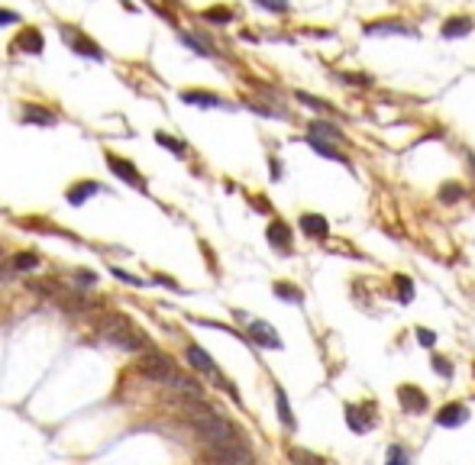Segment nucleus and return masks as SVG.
Returning <instances> with one entry per match:
<instances>
[{
  "instance_id": "nucleus-1",
  "label": "nucleus",
  "mask_w": 475,
  "mask_h": 465,
  "mask_svg": "<svg viewBox=\"0 0 475 465\" xmlns=\"http://www.w3.org/2000/svg\"><path fill=\"white\" fill-rule=\"evenodd\" d=\"M184 413H188L191 426H194V433L201 436L207 446H233V443H243V433L233 426L226 417H220L217 411H211V407H201L198 401H191L188 398V407H184Z\"/></svg>"
},
{
  "instance_id": "nucleus-2",
  "label": "nucleus",
  "mask_w": 475,
  "mask_h": 465,
  "mask_svg": "<svg viewBox=\"0 0 475 465\" xmlns=\"http://www.w3.org/2000/svg\"><path fill=\"white\" fill-rule=\"evenodd\" d=\"M101 333H104L107 343L127 349V352H146L149 349V339L142 336V329H136L127 317H116V314H110V317L101 323Z\"/></svg>"
},
{
  "instance_id": "nucleus-3",
  "label": "nucleus",
  "mask_w": 475,
  "mask_h": 465,
  "mask_svg": "<svg viewBox=\"0 0 475 465\" xmlns=\"http://www.w3.org/2000/svg\"><path fill=\"white\" fill-rule=\"evenodd\" d=\"M207 462L211 465H255L253 453L246 443H233V446H207Z\"/></svg>"
},
{
  "instance_id": "nucleus-4",
  "label": "nucleus",
  "mask_w": 475,
  "mask_h": 465,
  "mask_svg": "<svg viewBox=\"0 0 475 465\" xmlns=\"http://www.w3.org/2000/svg\"><path fill=\"white\" fill-rule=\"evenodd\" d=\"M107 165H110V171H114L123 184H129V188H136V191H146V181H142V175H139V169L133 162L120 159L116 152H107Z\"/></svg>"
},
{
  "instance_id": "nucleus-5",
  "label": "nucleus",
  "mask_w": 475,
  "mask_h": 465,
  "mask_svg": "<svg viewBox=\"0 0 475 465\" xmlns=\"http://www.w3.org/2000/svg\"><path fill=\"white\" fill-rule=\"evenodd\" d=\"M249 339L259 343L265 349H282V339H278V329L272 323H265V320H253L249 323Z\"/></svg>"
},
{
  "instance_id": "nucleus-6",
  "label": "nucleus",
  "mask_w": 475,
  "mask_h": 465,
  "mask_svg": "<svg viewBox=\"0 0 475 465\" xmlns=\"http://www.w3.org/2000/svg\"><path fill=\"white\" fill-rule=\"evenodd\" d=\"M398 401H401L404 413H423L427 411V394H423L417 385H404V388H398Z\"/></svg>"
},
{
  "instance_id": "nucleus-7",
  "label": "nucleus",
  "mask_w": 475,
  "mask_h": 465,
  "mask_svg": "<svg viewBox=\"0 0 475 465\" xmlns=\"http://www.w3.org/2000/svg\"><path fill=\"white\" fill-rule=\"evenodd\" d=\"M184 359H188V365L194 371H201V375H217V362L211 359V352H204L201 346H194L191 343L188 349H184Z\"/></svg>"
},
{
  "instance_id": "nucleus-8",
  "label": "nucleus",
  "mask_w": 475,
  "mask_h": 465,
  "mask_svg": "<svg viewBox=\"0 0 475 465\" xmlns=\"http://www.w3.org/2000/svg\"><path fill=\"white\" fill-rule=\"evenodd\" d=\"M97 191H101V184H97V181H78V184H72V188L65 191V197H68V204H72V207H81V204H87L91 197H94Z\"/></svg>"
},
{
  "instance_id": "nucleus-9",
  "label": "nucleus",
  "mask_w": 475,
  "mask_h": 465,
  "mask_svg": "<svg viewBox=\"0 0 475 465\" xmlns=\"http://www.w3.org/2000/svg\"><path fill=\"white\" fill-rule=\"evenodd\" d=\"M346 423L356 433H369L372 423H375V413H369V407H346Z\"/></svg>"
},
{
  "instance_id": "nucleus-10",
  "label": "nucleus",
  "mask_w": 475,
  "mask_h": 465,
  "mask_svg": "<svg viewBox=\"0 0 475 465\" xmlns=\"http://www.w3.org/2000/svg\"><path fill=\"white\" fill-rule=\"evenodd\" d=\"M23 120H26V123H36V127H55V123H59V116H55L52 110L39 107V104L23 107Z\"/></svg>"
},
{
  "instance_id": "nucleus-11",
  "label": "nucleus",
  "mask_w": 475,
  "mask_h": 465,
  "mask_svg": "<svg viewBox=\"0 0 475 465\" xmlns=\"http://www.w3.org/2000/svg\"><path fill=\"white\" fill-rule=\"evenodd\" d=\"M465 420H469V407L465 404H446L443 411L436 413V423L440 426H459Z\"/></svg>"
},
{
  "instance_id": "nucleus-12",
  "label": "nucleus",
  "mask_w": 475,
  "mask_h": 465,
  "mask_svg": "<svg viewBox=\"0 0 475 465\" xmlns=\"http://www.w3.org/2000/svg\"><path fill=\"white\" fill-rule=\"evenodd\" d=\"M17 49H23V52H30V55H43L45 49V39H43V32L39 30H23L20 32V39H17Z\"/></svg>"
},
{
  "instance_id": "nucleus-13",
  "label": "nucleus",
  "mask_w": 475,
  "mask_h": 465,
  "mask_svg": "<svg viewBox=\"0 0 475 465\" xmlns=\"http://www.w3.org/2000/svg\"><path fill=\"white\" fill-rule=\"evenodd\" d=\"M301 230H304L307 236H314V239H324L330 232V223H327V217H320V213H304V217H301Z\"/></svg>"
},
{
  "instance_id": "nucleus-14",
  "label": "nucleus",
  "mask_w": 475,
  "mask_h": 465,
  "mask_svg": "<svg viewBox=\"0 0 475 465\" xmlns=\"http://www.w3.org/2000/svg\"><path fill=\"white\" fill-rule=\"evenodd\" d=\"M268 243L278 249V252H291V230H288L282 220H275L268 226Z\"/></svg>"
},
{
  "instance_id": "nucleus-15",
  "label": "nucleus",
  "mask_w": 475,
  "mask_h": 465,
  "mask_svg": "<svg viewBox=\"0 0 475 465\" xmlns=\"http://www.w3.org/2000/svg\"><path fill=\"white\" fill-rule=\"evenodd\" d=\"M72 45H74V52H78V55H87V58H94V62H101V58H104L101 45L91 43L87 36H72Z\"/></svg>"
},
{
  "instance_id": "nucleus-16",
  "label": "nucleus",
  "mask_w": 475,
  "mask_h": 465,
  "mask_svg": "<svg viewBox=\"0 0 475 465\" xmlns=\"http://www.w3.org/2000/svg\"><path fill=\"white\" fill-rule=\"evenodd\" d=\"M181 100L194 107H220V97L207 94V91H181Z\"/></svg>"
},
{
  "instance_id": "nucleus-17",
  "label": "nucleus",
  "mask_w": 475,
  "mask_h": 465,
  "mask_svg": "<svg viewBox=\"0 0 475 465\" xmlns=\"http://www.w3.org/2000/svg\"><path fill=\"white\" fill-rule=\"evenodd\" d=\"M275 401H278V420L285 423L288 430H295V413H291V404H288V394L282 388H275Z\"/></svg>"
},
{
  "instance_id": "nucleus-18",
  "label": "nucleus",
  "mask_w": 475,
  "mask_h": 465,
  "mask_svg": "<svg viewBox=\"0 0 475 465\" xmlns=\"http://www.w3.org/2000/svg\"><path fill=\"white\" fill-rule=\"evenodd\" d=\"M469 30H472V20L469 17H453V20H446L443 36L446 39H456V36H465Z\"/></svg>"
},
{
  "instance_id": "nucleus-19",
  "label": "nucleus",
  "mask_w": 475,
  "mask_h": 465,
  "mask_svg": "<svg viewBox=\"0 0 475 465\" xmlns=\"http://www.w3.org/2000/svg\"><path fill=\"white\" fill-rule=\"evenodd\" d=\"M465 197V188L463 184H456V181H443L440 184V204H456Z\"/></svg>"
},
{
  "instance_id": "nucleus-20",
  "label": "nucleus",
  "mask_w": 475,
  "mask_h": 465,
  "mask_svg": "<svg viewBox=\"0 0 475 465\" xmlns=\"http://www.w3.org/2000/svg\"><path fill=\"white\" fill-rule=\"evenodd\" d=\"M307 142H310V146H314L317 152H320V155H324V159H333V162H346V155H339L337 149L330 146V142H324V139H320V136H307Z\"/></svg>"
},
{
  "instance_id": "nucleus-21",
  "label": "nucleus",
  "mask_w": 475,
  "mask_h": 465,
  "mask_svg": "<svg viewBox=\"0 0 475 465\" xmlns=\"http://www.w3.org/2000/svg\"><path fill=\"white\" fill-rule=\"evenodd\" d=\"M275 297H282V301H291V304H301V301H304V294H301L297 288H291L288 281H278V285H275Z\"/></svg>"
},
{
  "instance_id": "nucleus-22",
  "label": "nucleus",
  "mask_w": 475,
  "mask_h": 465,
  "mask_svg": "<svg viewBox=\"0 0 475 465\" xmlns=\"http://www.w3.org/2000/svg\"><path fill=\"white\" fill-rule=\"evenodd\" d=\"M307 136H327V139H343V133H339L337 127H333V123H310V133H307Z\"/></svg>"
},
{
  "instance_id": "nucleus-23",
  "label": "nucleus",
  "mask_w": 475,
  "mask_h": 465,
  "mask_svg": "<svg viewBox=\"0 0 475 465\" xmlns=\"http://www.w3.org/2000/svg\"><path fill=\"white\" fill-rule=\"evenodd\" d=\"M156 142H158V146H165L169 152H175V155H184V152H188V146L178 142V139H171L169 133H156Z\"/></svg>"
},
{
  "instance_id": "nucleus-24",
  "label": "nucleus",
  "mask_w": 475,
  "mask_h": 465,
  "mask_svg": "<svg viewBox=\"0 0 475 465\" xmlns=\"http://www.w3.org/2000/svg\"><path fill=\"white\" fill-rule=\"evenodd\" d=\"M291 462H295V465H327L320 455L307 453V449H291Z\"/></svg>"
},
{
  "instance_id": "nucleus-25",
  "label": "nucleus",
  "mask_w": 475,
  "mask_h": 465,
  "mask_svg": "<svg viewBox=\"0 0 475 465\" xmlns=\"http://www.w3.org/2000/svg\"><path fill=\"white\" fill-rule=\"evenodd\" d=\"M36 265H39L36 252H20V255H13V268H17V272H30V268H36Z\"/></svg>"
},
{
  "instance_id": "nucleus-26",
  "label": "nucleus",
  "mask_w": 475,
  "mask_h": 465,
  "mask_svg": "<svg viewBox=\"0 0 475 465\" xmlns=\"http://www.w3.org/2000/svg\"><path fill=\"white\" fill-rule=\"evenodd\" d=\"M385 465H411V455H408V449H404V446H391Z\"/></svg>"
},
{
  "instance_id": "nucleus-27",
  "label": "nucleus",
  "mask_w": 475,
  "mask_h": 465,
  "mask_svg": "<svg viewBox=\"0 0 475 465\" xmlns=\"http://www.w3.org/2000/svg\"><path fill=\"white\" fill-rule=\"evenodd\" d=\"M204 20L207 23H230L233 13L226 7H211V10H204Z\"/></svg>"
},
{
  "instance_id": "nucleus-28",
  "label": "nucleus",
  "mask_w": 475,
  "mask_h": 465,
  "mask_svg": "<svg viewBox=\"0 0 475 465\" xmlns=\"http://www.w3.org/2000/svg\"><path fill=\"white\" fill-rule=\"evenodd\" d=\"M394 285H398V301H401V304H411V301H414V285H411V278H398Z\"/></svg>"
},
{
  "instance_id": "nucleus-29",
  "label": "nucleus",
  "mask_w": 475,
  "mask_h": 465,
  "mask_svg": "<svg viewBox=\"0 0 475 465\" xmlns=\"http://www.w3.org/2000/svg\"><path fill=\"white\" fill-rule=\"evenodd\" d=\"M366 32H411L404 23H372L366 26Z\"/></svg>"
},
{
  "instance_id": "nucleus-30",
  "label": "nucleus",
  "mask_w": 475,
  "mask_h": 465,
  "mask_svg": "<svg viewBox=\"0 0 475 465\" xmlns=\"http://www.w3.org/2000/svg\"><path fill=\"white\" fill-rule=\"evenodd\" d=\"M262 10H272V13H288V0H255Z\"/></svg>"
},
{
  "instance_id": "nucleus-31",
  "label": "nucleus",
  "mask_w": 475,
  "mask_h": 465,
  "mask_svg": "<svg viewBox=\"0 0 475 465\" xmlns=\"http://www.w3.org/2000/svg\"><path fill=\"white\" fill-rule=\"evenodd\" d=\"M181 43L188 45V49H194V52H198V55H211V49H207V45H204V43H198L194 36H188V32H181Z\"/></svg>"
},
{
  "instance_id": "nucleus-32",
  "label": "nucleus",
  "mask_w": 475,
  "mask_h": 465,
  "mask_svg": "<svg viewBox=\"0 0 475 465\" xmlns=\"http://www.w3.org/2000/svg\"><path fill=\"white\" fill-rule=\"evenodd\" d=\"M114 278H120V281H127V285H133V288H142V278L129 275V272H123V268H114Z\"/></svg>"
},
{
  "instance_id": "nucleus-33",
  "label": "nucleus",
  "mask_w": 475,
  "mask_h": 465,
  "mask_svg": "<svg viewBox=\"0 0 475 465\" xmlns=\"http://www.w3.org/2000/svg\"><path fill=\"white\" fill-rule=\"evenodd\" d=\"M297 100H301V104H307V107H314V110H327V104H324V100H317V97L304 94V91H297Z\"/></svg>"
},
{
  "instance_id": "nucleus-34",
  "label": "nucleus",
  "mask_w": 475,
  "mask_h": 465,
  "mask_svg": "<svg viewBox=\"0 0 475 465\" xmlns=\"http://www.w3.org/2000/svg\"><path fill=\"white\" fill-rule=\"evenodd\" d=\"M417 343H421V346H433V343H436V333H433V329H417Z\"/></svg>"
},
{
  "instance_id": "nucleus-35",
  "label": "nucleus",
  "mask_w": 475,
  "mask_h": 465,
  "mask_svg": "<svg viewBox=\"0 0 475 465\" xmlns=\"http://www.w3.org/2000/svg\"><path fill=\"white\" fill-rule=\"evenodd\" d=\"M433 369L440 371L443 378H450V375H453V369H450V362H446V359H433Z\"/></svg>"
},
{
  "instance_id": "nucleus-36",
  "label": "nucleus",
  "mask_w": 475,
  "mask_h": 465,
  "mask_svg": "<svg viewBox=\"0 0 475 465\" xmlns=\"http://www.w3.org/2000/svg\"><path fill=\"white\" fill-rule=\"evenodd\" d=\"M10 23H20V17L13 10H0V26H10Z\"/></svg>"
},
{
  "instance_id": "nucleus-37",
  "label": "nucleus",
  "mask_w": 475,
  "mask_h": 465,
  "mask_svg": "<svg viewBox=\"0 0 475 465\" xmlns=\"http://www.w3.org/2000/svg\"><path fill=\"white\" fill-rule=\"evenodd\" d=\"M78 281H85V285H81V288H91V285H94V281H97V278L91 275V272H78Z\"/></svg>"
},
{
  "instance_id": "nucleus-38",
  "label": "nucleus",
  "mask_w": 475,
  "mask_h": 465,
  "mask_svg": "<svg viewBox=\"0 0 475 465\" xmlns=\"http://www.w3.org/2000/svg\"><path fill=\"white\" fill-rule=\"evenodd\" d=\"M156 285H162V288H171V291H178V285H175L171 278H165V275H156Z\"/></svg>"
},
{
  "instance_id": "nucleus-39",
  "label": "nucleus",
  "mask_w": 475,
  "mask_h": 465,
  "mask_svg": "<svg viewBox=\"0 0 475 465\" xmlns=\"http://www.w3.org/2000/svg\"><path fill=\"white\" fill-rule=\"evenodd\" d=\"M472 165H475V162H472Z\"/></svg>"
}]
</instances>
